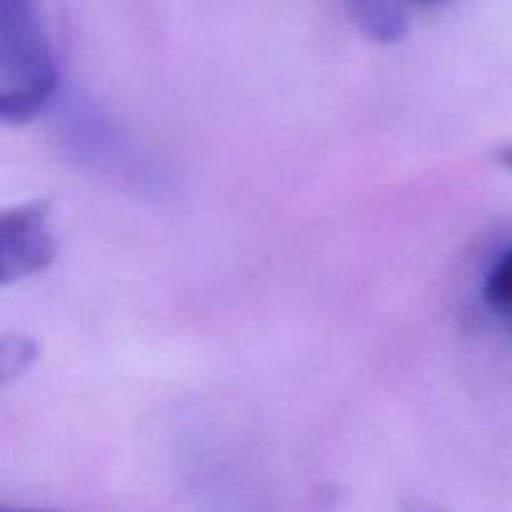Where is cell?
Segmentation results:
<instances>
[{
    "label": "cell",
    "instance_id": "7a4b0ae2",
    "mask_svg": "<svg viewBox=\"0 0 512 512\" xmlns=\"http://www.w3.org/2000/svg\"><path fill=\"white\" fill-rule=\"evenodd\" d=\"M50 203L30 200L8 208L0 218V283L3 288L38 275L55 260V240L48 228Z\"/></svg>",
    "mask_w": 512,
    "mask_h": 512
},
{
    "label": "cell",
    "instance_id": "3957f363",
    "mask_svg": "<svg viewBox=\"0 0 512 512\" xmlns=\"http://www.w3.org/2000/svg\"><path fill=\"white\" fill-rule=\"evenodd\" d=\"M365 35L378 43H398L408 35L410 15L403 0H343Z\"/></svg>",
    "mask_w": 512,
    "mask_h": 512
},
{
    "label": "cell",
    "instance_id": "277c9868",
    "mask_svg": "<svg viewBox=\"0 0 512 512\" xmlns=\"http://www.w3.org/2000/svg\"><path fill=\"white\" fill-rule=\"evenodd\" d=\"M483 298L493 308V313L503 318L505 328L512 335V248L503 250V255L485 275Z\"/></svg>",
    "mask_w": 512,
    "mask_h": 512
},
{
    "label": "cell",
    "instance_id": "5b68a950",
    "mask_svg": "<svg viewBox=\"0 0 512 512\" xmlns=\"http://www.w3.org/2000/svg\"><path fill=\"white\" fill-rule=\"evenodd\" d=\"M35 348L33 340L28 338H5L3 348H0V373H3V383H10L15 375L23 373L30 363H33Z\"/></svg>",
    "mask_w": 512,
    "mask_h": 512
},
{
    "label": "cell",
    "instance_id": "8992f818",
    "mask_svg": "<svg viewBox=\"0 0 512 512\" xmlns=\"http://www.w3.org/2000/svg\"><path fill=\"white\" fill-rule=\"evenodd\" d=\"M405 5H418V8H438V5H445L450 3V0H403Z\"/></svg>",
    "mask_w": 512,
    "mask_h": 512
},
{
    "label": "cell",
    "instance_id": "52a82bcc",
    "mask_svg": "<svg viewBox=\"0 0 512 512\" xmlns=\"http://www.w3.org/2000/svg\"><path fill=\"white\" fill-rule=\"evenodd\" d=\"M498 160H500V165H505V168L512 170V145H508V148L500 150Z\"/></svg>",
    "mask_w": 512,
    "mask_h": 512
},
{
    "label": "cell",
    "instance_id": "6da1fadb",
    "mask_svg": "<svg viewBox=\"0 0 512 512\" xmlns=\"http://www.w3.org/2000/svg\"><path fill=\"white\" fill-rule=\"evenodd\" d=\"M58 73L38 0H0V118L25 125L53 100Z\"/></svg>",
    "mask_w": 512,
    "mask_h": 512
}]
</instances>
